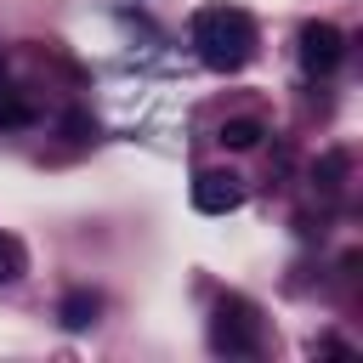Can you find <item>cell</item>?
<instances>
[{
	"mask_svg": "<svg viewBox=\"0 0 363 363\" xmlns=\"http://www.w3.org/2000/svg\"><path fill=\"white\" fill-rule=\"evenodd\" d=\"M193 51L216 74H238L255 57V23L238 6H204L193 11Z\"/></svg>",
	"mask_w": 363,
	"mask_h": 363,
	"instance_id": "1",
	"label": "cell"
},
{
	"mask_svg": "<svg viewBox=\"0 0 363 363\" xmlns=\"http://www.w3.org/2000/svg\"><path fill=\"white\" fill-rule=\"evenodd\" d=\"M210 346L227 352V357H250L261 346V329H255V312L244 301H221L216 306V323H210Z\"/></svg>",
	"mask_w": 363,
	"mask_h": 363,
	"instance_id": "2",
	"label": "cell"
},
{
	"mask_svg": "<svg viewBox=\"0 0 363 363\" xmlns=\"http://www.w3.org/2000/svg\"><path fill=\"white\" fill-rule=\"evenodd\" d=\"M340 57H346V40H340L335 23H306L301 28V68L306 74H335Z\"/></svg>",
	"mask_w": 363,
	"mask_h": 363,
	"instance_id": "3",
	"label": "cell"
},
{
	"mask_svg": "<svg viewBox=\"0 0 363 363\" xmlns=\"http://www.w3.org/2000/svg\"><path fill=\"white\" fill-rule=\"evenodd\" d=\"M238 204H244V187H238L233 170H204V176L193 182V210H204V216H227V210H238Z\"/></svg>",
	"mask_w": 363,
	"mask_h": 363,
	"instance_id": "4",
	"label": "cell"
},
{
	"mask_svg": "<svg viewBox=\"0 0 363 363\" xmlns=\"http://www.w3.org/2000/svg\"><path fill=\"white\" fill-rule=\"evenodd\" d=\"M57 318H62V329H85V323L96 318V295H91V289H68L62 306H57Z\"/></svg>",
	"mask_w": 363,
	"mask_h": 363,
	"instance_id": "5",
	"label": "cell"
},
{
	"mask_svg": "<svg viewBox=\"0 0 363 363\" xmlns=\"http://www.w3.org/2000/svg\"><path fill=\"white\" fill-rule=\"evenodd\" d=\"M261 136H267V130H261V119H227V125H221V147H238V153H244V147H255Z\"/></svg>",
	"mask_w": 363,
	"mask_h": 363,
	"instance_id": "6",
	"label": "cell"
},
{
	"mask_svg": "<svg viewBox=\"0 0 363 363\" xmlns=\"http://www.w3.org/2000/svg\"><path fill=\"white\" fill-rule=\"evenodd\" d=\"M28 119H34V108H28L17 91H6V85H0V125H28Z\"/></svg>",
	"mask_w": 363,
	"mask_h": 363,
	"instance_id": "7",
	"label": "cell"
},
{
	"mask_svg": "<svg viewBox=\"0 0 363 363\" xmlns=\"http://www.w3.org/2000/svg\"><path fill=\"white\" fill-rule=\"evenodd\" d=\"M17 267H23L17 244H11V238H0V284H6V278H17Z\"/></svg>",
	"mask_w": 363,
	"mask_h": 363,
	"instance_id": "8",
	"label": "cell"
},
{
	"mask_svg": "<svg viewBox=\"0 0 363 363\" xmlns=\"http://www.w3.org/2000/svg\"><path fill=\"white\" fill-rule=\"evenodd\" d=\"M0 85H6V51H0Z\"/></svg>",
	"mask_w": 363,
	"mask_h": 363,
	"instance_id": "9",
	"label": "cell"
}]
</instances>
